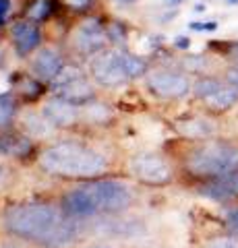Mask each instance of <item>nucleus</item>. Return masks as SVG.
Masks as SVG:
<instances>
[{
    "mask_svg": "<svg viewBox=\"0 0 238 248\" xmlns=\"http://www.w3.org/2000/svg\"><path fill=\"white\" fill-rule=\"evenodd\" d=\"M50 93L60 95L77 106H85L95 99V83L91 81L89 71L83 68L79 62H68L50 85Z\"/></svg>",
    "mask_w": 238,
    "mask_h": 248,
    "instance_id": "6e6552de",
    "label": "nucleus"
},
{
    "mask_svg": "<svg viewBox=\"0 0 238 248\" xmlns=\"http://www.w3.org/2000/svg\"><path fill=\"white\" fill-rule=\"evenodd\" d=\"M137 203L135 186L120 178H94L75 182L60 197V209L77 221L91 217H118Z\"/></svg>",
    "mask_w": 238,
    "mask_h": 248,
    "instance_id": "7ed1b4c3",
    "label": "nucleus"
},
{
    "mask_svg": "<svg viewBox=\"0 0 238 248\" xmlns=\"http://www.w3.org/2000/svg\"><path fill=\"white\" fill-rule=\"evenodd\" d=\"M174 48L176 50H182V52H187L189 48H190V37H187V35H178V37H174Z\"/></svg>",
    "mask_w": 238,
    "mask_h": 248,
    "instance_id": "7c9ffc66",
    "label": "nucleus"
},
{
    "mask_svg": "<svg viewBox=\"0 0 238 248\" xmlns=\"http://www.w3.org/2000/svg\"><path fill=\"white\" fill-rule=\"evenodd\" d=\"M224 226L228 232L238 236V203L232 205H226V211H224Z\"/></svg>",
    "mask_w": 238,
    "mask_h": 248,
    "instance_id": "bb28decb",
    "label": "nucleus"
},
{
    "mask_svg": "<svg viewBox=\"0 0 238 248\" xmlns=\"http://www.w3.org/2000/svg\"><path fill=\"white\" fill-rule=\"evenodd\" d=\"M182 2H184V0H166V4L170 6V9H178Z\"/></svg>",
    "mask_w": 238,
    "mask_h": 248,
    "instance_id": "72a5a7b5",
    "label": "nucleus"
},
{
    "mask_svg": "<svg viewBox=\"0 0 238 248\" xmlns=\"http://www.w3.org/2000/svg\"><path fill=\"white\" fill-rule=\"evenodd\" d=\"M42 114L56 130H71L77 124H81V106L54 93H50V97H46V102L42 104Z\"/></svg>",
    "mask_w": 238,
    "mask_h": 248,
    "instance_id": "9b49d317",
    "label": "nucleus"
},
{
    "mask_svg": "<svg viewBox=\"0 0 238 248\" xmlns=\"http://www.w3.org/2000/svg\"><path fill=\"white\" fill-rule=\"evenodd\" d=\"M106 31H108V40L110 46H116V48H125V44L128 40V25L125 21L112 19L106 23Z\"/></svg>",
    "mask_w": 238,
    "mask_h": 248,
    "instance_id": "393cba45",
    "label": "nucleus"
},
{
    "mask_svg": "<svg viewBox=\"0 0 238 248\" xmlns=\"http://www.w3.org/2000/svg\"><path fill=\"white\" fill-rule=\"evenodd\" d=\"M87 71L91 81L104 89H118L130 83L125 66V48H116V46H110L104 52L95 54L87 62Z\"/></svg>",
    "mask_w": 238,
    "mask_h": 248,
    "instance_id": "1a4fd4ad",
    "label": "nucleus"
},
{
    "mask_svg": "<svg viewBox=\"0 0 238 248\" xmlns=\"http://www.w3.org/2000/svg\"><path fill=\"white\" fill-rule=\"evenodd\" d=\"M127 172L135 182L151 188L170 186L176 178V168L168 155L159 151H139L127 161Z\"/></svg>",
    "mask_w": 238,
    "mask_h": 248,
    "instance_id": "423d86ee",
    "label": "nucleus"
},
{
    "mask_svg": "<svg viewBox=\"0 0 238 248\" xmlns=\"http://www.w3.org/2000/svg\"><path fill=\"white\" fill-rule=\"evenodd\" d=\"M81 223L68 217L60 205L52 203H17L0 215V228L6 236L40 248H66L79 242Z\"/></svg>",
    "mask_w": 238,
    "mask_h": 248,
    "instance_id": "f257e3e1",
    "label": "nucleus"
},
{
    "mask_svg": "<svg viewBox=\"0 0 238 248\" xmlns=\"http://www.w3.org/2000/svg\"><path fill=\"white\" fill-rule=\"evenodd\" d=\"M203 106H205L207 112H209V114H216V116L234 110V108L238 106V89L234 87V85H230V83L226 81L209 99H205Z\"/></svg>",
    "mask_w": 238,
    "mask_h": 248,
    "instance_id": "a211bd4d",
    "label": "nucleus"
},
{
    "mask_svg": "<svg viewBox=\"0 0 238 248\" xmlns=\"http://www.w3.org/2000/svg\"><path fill=\"white\" fill-rule=\"evenodd\" d=\"M17 122L21 124L23 133L29 135L33 141H52V139H56L58 130L52 126V122L42 114V110L40 112H35V110L21 112Z\"/></svg>",
    "mask_w": 238,
    "mask_h": 248,
    "instance_id": "f3484780",
    "label": "nucleus"
},
{
    "mask_svg": "<svg viewBox=\"0 0 238 248\" xmlns=\"http://www.w3.org/2000/svg\"><path fill=\"white\" fill-rule=\"evenodd\" d=\"M176 130L184 141H203L218 135V124L209 116H187L176 120Z\"/></svg>",
    "mask_w": 238,
    "mask_h": 248,
    "instance_id": "dca6fc26",
    "label": "nucleus"
},
{
    "mask_svg": "<svg viewBox=\"0 0 238 248\" xmlns=\"http://www.w3.org/2000/svg\"><path fill=\"white\" fill-rule=\"evenodd\" d=\"M145 91L159 102H180L190 95L193 79L189 73H184L180 66L156 64L149 66L147 75L143 77Z\"/></svg>",
    "mask_w": 238,
    "mask_h": 248,
    "instance_id": "0eeeda50",
    "label": "nucleus"
},
{
    "mask_svg": "<svg viewBox=\"0 0 238 248\" xmlns=\"http://www.w3.org/2000/svg\"><path fill=\"white\" fill-rule=\"evenodd\" d=\"M37 145L29 135H25L23 130H4L0 133V155L9 159H27L37 155Z\"/></svg>",
    "mask_w": 238,
    "mask_h": 248,
    "instance_id": "4468645a",
    "label": "nucleus"
},
{
    "mask_svg": "<svg viewBox=\"0 0 238 248\" xmlns=\"http://www.w3.org/2000/svg\"><path fill=\"white\" fill-rule=\"evenodd\" d=\"M66 64V56L58 46H42L32 58H29V71L37 79L50 85Z\"/></svg>",
    "mask_w": 238,
    "mask_h": 248,
    "instance_id": "f8f14e48",
    "label": "nucleus"
},
{
    "mask_svg": "<svg viewBox=\"0 0 238 248\" xmlns=\"http://www.w3.org/2000/svg\"><path fill=\"white\" fill-rule=\"evenodd\" d=\"M11 83V91H15L23 104H33L37 99H42L46 93L50 91V87L44 81H40L32 71H17L9 77Z\"/></svg>",
    "mask_w": 238,
    "mask_h": 248,
    "instance_id": "2eb2a0df",
    "label": "nucleus"
},
{
    "mask_svg": "<svg viewBox=\"0 0 238 248\" xmlns=\"http://www.w3.org/2000/svg\"><path fill=\"white\" fill-rule=\"evenodd\" d=\"M21 99L15 95V91L0 93V133L15 128L19 116H21Z\"/></svg>",
    "mask_w": 238,
    "mask_h": 248,
    "instance_id": "6ab92c4d",
    "label": "nucleus"
},
{
    "mask_svg": "<svg viewBox=\"0 0 238 248\" xmlns=\"http://www.w3.org/2000/svg\"><path fill=\"white\" fill-rule=\"evenodd\" d=\"M11 13H13V0H0V29L9 25Z\"/></svg>",
    "mask_w": 238,
    "mask_h": 248,
    "instance_id": "c85d7f7f",
    "label": "nucleus"
},
{
    "mask_svg": "<svg viewBox=\"0 0 238 248\" xmlns=\"http://www.w3.org/2000/svg\"><path fill=\"white\" fill-rule=\"evenodd\" d=\"M42 174L64 182H85L110 174L112 155L83 139H52L35 155Z\"/></svg>",
    "mask_w": 238,
    "mask_h": 248,
    "instance_id": "f03ea898",
    "label": "nucleus"
},
{
    "mask_svg": "<svg viewBox=\"0 0 238 248\" xmlns=\"http://www.w3.org/2000/svg\"><path fill=\"white\" fill-rule=\"evenodd\" d=\"M218 21H190L189 29L197 31V33H211V31H218Z\"/></svg>",
    "mask_w": 238,
    "mask_h": 248,
    "instance_id": "cd10ccee",
    "label": "nucleus"
},
{
    "mask_svg": "<svg viewBox=\"0 0 238 248\" xmlns=\"http://www.w3.org/2000/svg\"><path fill=\"white\" fill-rule=\"evenodd\" d=\"M176 161L180 172L197 184L216 180L238 170V141L222 137L184 141Z\"/></svg>",
    "mask_w": 238,
    "mask_h": 248,
    "instance_id": "20e7f679",
    "label": "nucleus"
},
{
    "mask_svg": "<svg viewBox=\"0 0 238 248\" xmlns=\"http://www.w3.org/2000/svg\"><path fill=\"white\" fill-rule=\"evenodd\" d=\"M201 248H238V236L226 230L224 234H216L207 238Z\"/></svg>",
    "mask_w": 238,
    "mask_h": 248,
    "instance_id": "a878e982",
    "label": "nucleus"
},
{
    "mask_svg": "<svg viewBox=\"0 0 238 248\" xmlns=\"http://www.w3.org/2000/svg\"><path fill=\"white\" fill-rule=\"evenodd\" d=\"M66 44H68V50H71V54L77 60L81 58V60L89 62L95 54L110 48L106 21L95 13L83 15L79 19V23L71 29Z\"/></svg>",
    "mask_w": 238,
    "mask_h": 248,
    "instance_id": "39448f33",
    "label": "nucleus"
},
{
    "mask_svg": "<svg viewBox=\"0 0 238 248\" xmlns=\"http://www.w3.org/2000/svg\"><path fill=\"white\" fill-rule=\"evenodd\" d=\"M224 83H226V79H224L222 75H211V73L199 75V77H195V81H193V89H190V95H193L197 102L203 104L205 99H209Z\"/></svg>",
    "mask_w": 238,
    "mask_h": 248,
    "instance_id": "4be33fe9",
    "label": "nucleus"
},
{
    "mask_svg": "<svg viewBox=\"0 0 238 248\" xmlns=\"http://www.w3.org/2000/svg\"><path fill=\"white\" fill-rule=\"evenodd\" d=\"M195 13H205L207 11V6L203 4V2H199V4H195V9H193Z\"/></svg>",
    "mask_w": 238,
    "mask_h": 248,
    "instance_id": "f704fd0d",
    "label": "nucleus"
},
{
    "mask_svg": "<svg viewBox=\"0 0 238 248\" xmlns=\"http://www.w3.org/2000/svg\"><path fill=\"white\" fill-rule=\"evenodd\" d=\"M228 4H238V0H226Z\"/></svg>",
    "mask_w": 238,
    "mask_h": 248,
    "instance_id": "c9c22d12",
    "label": "nucleus"
},
{
    "mask_svg": "<svg viewBox=\"0 0 238 248\" xmlns=\"http://www.w3.org/2000/svg\"><path fill=\"white\" fill-rule=\"evenodd\" d=\"M222 77L230 83V85H234V87L238 89V66H234V64H228L224 71H222Z\"/></svg>",
    "mask_w": 238,
    "mask_h": 248,
    "instance_id": "c756f323",
    "label": "nucleus"
},
{
    "mask_svg": "<svg viewBox=\"0 0 238 248\" xmlns=\"http://www.w3.org/2000/svg\"><path fill=\"white\" fill-rule=\"evenodd\" d=\"M9 40L15 56L19 60H29L44 46V29L40 23L19 17L9 25Z\"/></svg>",
    "mask_w": 238,
    "mask_h": 248,
    "instance_id": "9d476101",
    "label": "nucleus"
},
{
    "mask_svg": "<svg viewBox=\"0 0 238 248\" xmlns=\"http://www.w3.org/2000/svg\"><path fill=\"white\" fill-rule=\"evenodd\" d=\"M207 50L224 58L228 64L238 66V40H216L207 44Z\"/></svg>",
    "mask_w": 238,
    "mask_h": 248,
    "instance_id": "b1692460",
    "label": "nucleus"
},
{
    "mask_svg": "<svg viewBox=\"0 0 238 248\" xmlns=\"http://www.w3.org/2000/svg\"><path fill=\"white\" fill-rule=\"evenodd\" d=\"M85 248H116V246H112V244H108V242H94V244H89V246H85Z\"/></svg>",
    "mask_w": 238,
    "mask_h": 248,
    "instance_id": "2f4dec72",
    "label": "nucleus"
},
{
    "mask_svg": "<svg viewBox=\"0 0 238 248\" xmlns=\"http://www.w3.org/2000/svg\"><path fill=\"white\" fill-rule=\"evenodd\" d=\"M81 122L89 126H108L112 122V108L97 99H91L89 104L81 106Z\"/></svg>",
    "mask_w": 238,
    "mask_h": 248,
    "instance_id": "412c9836",
    "label": "nucleus"
},
{
    "mask_svg": "<svg viewBox=\"0 0 238 248\" xmlns=\"http://www.w3.org/2000/svg\"><path fill=\"white\" fill-rule=\"evenodd\" d=\"M112 2L122 4V6H133V4H137V2H139V0H112Z\"/></svg>",
    "mask_w": 238,
    "mask_h": 248,
    "instance_id": "473e14b6",
    "label": "nucleus"
},
{
    "mask_svg": "<svg viewBox=\"0 0 238 248\" xmlns=\"http://www.w3.org/2000/svg\"><path fill=\"white\" fill-rule=\"evenodd\" d=\"M176 66H180L184 73L199 77V75H207L211 71V58H207L205 54H184L176 62Z\"/></svg>",
    "mask_w": 238,
    "mask_h": 248,
    "instance_id": "5701e85b",
    "label": "nucleus"
},
{
    "mask_svg": "<svg viewBox=\"0 0 238 248\" xmlns=\"http://www.w3.org/2000/svg\"><path fill=\"white\" fill-rule=\"evenodd\" d=\"M197 195L203 199H209L213 203L220 205H232L238 203V170L230 172L216 180H207V182H199L195 186Z\"/></svg>",
    "mask_w": 238,
    "mask_h": 248,
    "instance_id": "ddd939ff",
    "label": "nucleus"
},
{
    "mask_svg": "<svg viewBox=\"0 0 238 248\" xmlns=\"http://www.w3.org/2000/svg\"><path fill=\"white\" fill-rule=\"evenodd\" d=\"M56 13H58V0H27L25 6H23L21 17L44 25V23L54 19Z\"/></svg>",
    "mask_w": 238,
    "mask_h": 248,
    "instance_id": "aec40b11",
    "label": "nucleus"
}]
</instances>
